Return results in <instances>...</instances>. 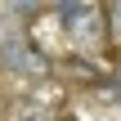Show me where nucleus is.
I'll use <instances>...</instances> for the list:
<instances>
[{"instance_id": "obj_3", "label": "nucleus", "mask_w": 121, "mask_h": 121, "mask_svg": "<svg viewBox=\"0 0 121 121\" xmlns=\"http://www.w3.org/2000/svg\"><path fill=\"white\" fill-rule=\"evenodd\" d=\"M108 40L121 45V4H108Z\"/></svg>"}, {"instance_id": "obj_1", "label": "nucleus", "mask_w": 121, "mask_h": 121, "mask_svg": "<svg viewBox=\"0 0 121 121\" xmlns=\"http://www.w3.org/2000/svg\"><path fill=\"white\" fill-rule=\"evenodd\" d=\"M58 13V22L67 27V36H72V45L76 49H99L103 40H108V9H99V4H58L54 9Z\"/></svg>"}, {"instance_id": "obj_2", "label": "nucleus", "mask_w": 121, "mask_h": 121, "mask_svg": "<svg viewBox=\"0 0 121 121\" xmlns=\"http://www.w3.org/2000/svg\"><path fill=\"white\" fill-rule=\"evenodd\" d=\"M0 58H4L13 72H22V76H45V72H49V58L36 54V49L22 45V40H4V45H0Z\"/></svg>"}]
</instances>
